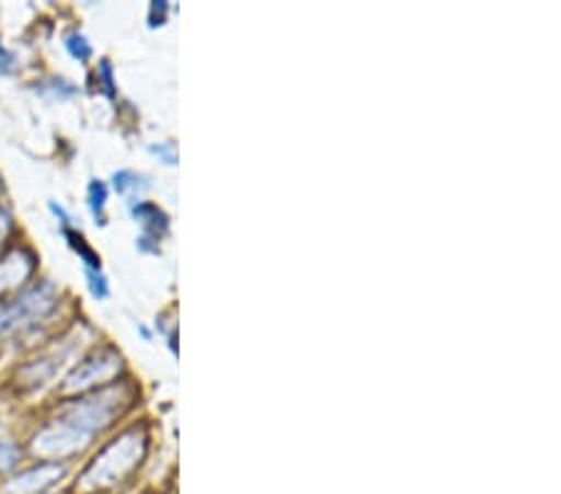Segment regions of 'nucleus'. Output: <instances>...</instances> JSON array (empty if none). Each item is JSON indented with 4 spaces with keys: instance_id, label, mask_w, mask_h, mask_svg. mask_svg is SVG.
<instances>
[{
    "instance_id": "nucleus-1",
    "label": "nucleus",
    "mask_w": 561,
    "mask_h": 494,
    "mask_svg": "<svg viewBox=\"0 0 561 494\" xmlns=\"http://www.w3.org/2000/svg\"><path fill=\"white\" fill-rule=\"evenodd\" d=\"M128 404L125 388H105L68 404L60 415L33 437V452L48 462H60L78 455L101 435Z\"/></svg>"
},
{
    "instance_id": "nucleus-2",
    "label": "nucleus",
    "mask_w": 561,
    "mask_h": 494,
    "mask_svg": "<svg viewBox=\"0 0 561 494\" xmlns=\"http://www.w3.org/2000/svg\"><path fill=\"white\" fill-rule=\"evenodd\" d=\"M145 449H148V437H145L142 429L133 427L128 433H123L111 445L103 447L95 455V460L85 467V472L78 480V490L103 492L121 484L128 474L138 470Z\"/></svg>"
},
{
    "instance_id": "nucleus-3",
    "label": "nucleus",
    "mask_w": 561,
    "mask_h": 494,
    "mask_svg": "<svg viewBox=\"0 0 561 494\" xmlns=\"http://www.w3.org/2000/svg\"><path fill=\"white\" fill-rule=\"evenodd\" d=\"M58 308V290L56 285L43 280L38 285L18 295L11 302L0 305V337L13 335V332L33 325L48 318Z\"/></svg>"
},
{
    "instance_id": "nucleus-4",
    "label": "nucleus",
    "mask_w": 561,
    "mask_h": 494,
    "mask_svg": "<svg viewBox=\"0 0 561 494\" xmlns=\"http://www.w3.org/2000/svg\"><path fill=\"white\" fill-rule=\"evenodd\" d=\"M121 370H123V359L115 349L111 347L95 349L93 355L80 359L76 370L66 377V382H62V392L66 394L85 392L90 388H95V384H105L107 380H113Z\"/></svg>"
},
{
    "instance_id": "nucleus-5",
    "label": "nucleus",
    "mask_w": 561,
    "mask_h": 494,
    "mask_svg": "<svg viewBox=\"0 0 561 494\" xmlns=\"http://www.w3.org/2000/svg\"><path fill=\"white\" fill-rule=\"evenodd\" d=\"M62 478H66V467L58 462H43L38 467H31V470L21 472L18 478L8 480L3 487H0V494H45Z\"/></svg>"
},
{
    "instance_id": "nucleus-6",
    "label": "nucleus",
    "mask_w": 561,
    "mask_h": 494,
    "mask_svg": "<svg viewBox=\"0 0 561 494\" xmlns=\"http://www.w3.org/2000/svg\"><path fill=\"white\" fill-rule=\"evenodd\" d=\"M130 215H133V220H138L142 228V235L138 240L140 253H158V240L165 235L170 228L168 215L162 212L158 205L145 203V200H140V203L135 200L130 205Z\"/></svg>"
},
{
    "instance_id": "nucleus-7",
    "label": "nucleus",
    "mask_w": 561,
    "mask_h": 494,
    "mask_svg": "<svg viewBox=\"0 0 561 494\" xmlns=\"http://www.w3.org/2000/svg\"><path fill=\"white\" fill-rule=\"evenodd\" d=\"M33 269H35V257L31 250L25 248H15L0 260V300L28 280Z\"/></svg>"
},
{
    "instance_id": "nucleus-8",
    "label": "nucleus",
    "mask_w": 561,
    "mask_h": 494,
    "mask_svg": "<svg viewBox=\"0 0 561 494\" xmlns=\"http://www.w3.org/2000/svg\"><path fill=\"white\" fill-rule=\"evenodd\" d=\"M60 230H62V238L68 240V245L76 250L80 260H83L85 269H101V257L95 255V250L88 245L85 238L80 235V232H76L72 228H60Z\"/></svg>"
},
{
    "instance_id": "nucleus-9",
    "label": "nucleus",
    "mask_w": 561,
    "mask_h": 494,
    "mask_svg": "<svg viewBox=\"0 0 561 494\" xmlns=\"http://www.w3.org/2000/svg\"><path fill=\"white\" fill-rule=\"evenodd\" d=\"M105 205H107V187L103 180H90L88 185V208L93 212V218L105 225Z\"/></svg>"
},
{
    "instance_id": "nucleus-10",
    "label": "nucleus",
    "mask_w": 561,
    "mask_h": 494,
    "mask_svg": "<svg viewBox=\"0 0 561 494\" xmlns=\"http://www.w3.org/2000/svg\"><path fill=\"white\" fill-rule=\"evenodd\" d=\"M113 185L121 195H128L145 191V187H148V177L133 173V170H121V173L113 175Z\"/></svg>"
},
{
    "instance_id": "nucleus-11",
    "label": "nucleus",
    "mask_w": 561,
    "mask_h": 494,
    "mask_svg": "<svg viewBox=\"0 0 561 494\" xmlns=\"http://www.w3.org/2000/svg\"><path fill=\"white\" fill-rule=\"evenodd\" d=\"M66 50L78 62H88L90 56H93V45L88 43V38H85L83 33H70L68 38H66Z\"/></svg>"
},
{
    "instance_id": "nucleus-12",
    "label": "nucleus",
    "mask_w": 561,
    "mask_h": 494,
    "mask_svg": "<svg viewBox=\"0 0 561 494\" xmlns=\"http://www.w3.org/2000/svg\"><path fill=\"white\" fill-rule=\"evenodd\" d=\"M85 277H88L90 295H93L95 300H107V295H111V285H107V277L103 275V269H85Z\"/></svg>"
},
{
    "instance_id": "nucleus-13",
    "label": "nucleus",
    "mask_w": 561,
    "mask_h": 494,
    "mask_svg": "<svg viewBox=\"0 0 561 494\" xmlns=\"http://www.w3.org/2000/svg\"><path fill=\"white\" fill-rule=\"evenodd\" d=\"M18 462H21V449L13 443H0V474L11 472Z\"/></svg>"
},
{
    "instance_id": "nucleus-14",
    "label": "nucleus",
    "mask_w": 561,
    "mask_h": 494,
    "mask_svg": "<svg viewBox=\"0 0 561 494\" xmlns=\"http://www.w3.org/2000/svg\"><path fill=\"white\" fill-rule=\"evenodd\" d=\"M150 152H156L158 158L165 160V165H175L178 163V152L173 142H158V146H152Z\"/></svg>"
},
{
    "instance_id": "nucleus-15",
    "label": "nucleus",
    "mask_w": 561,
    "mask_h": 494,
    "mask_svg": "<svg viewBox=\"0 0 561 494\" xmlns=\"http://www.w3.org/2000/svg\"><path fill=\"white\" fill-rule=\"evenodd\" d=\"M101 80H103V90L107 97H115V80H113V66L107 60H101Z\"/></svg>"
},
{
    "instance_id": "nucleus-16",
    "label": "nucleus",
    "mask_w": 561,
    "mask_h": 494,
    "mask_svg": "<svg viewBox=\"0 0 561 494\" xmlns=\"http://www.w3.org/2000/svg\"><path fill=\"white\" fill-rule=\"evenodd\" d=\"M165 13H168L165 0H158V3H152V8H150V25H152V28L165 23Z\"/></svg>"
},
{
    "instance_id": "nucleus-17",
    "label": "nucleus",
    "mask_w": 561,
    "mask_h": 494,
    "mask_svg": "<svg viewBox=\"0 0 561 494\" xmlns=\"http://www.w3.org/2000/svg\"><path fill=\"white\" fill-rule=\"evenodd\" d=\"M48 208H50V212L56 215L58 218V222H60V228H70V222H72V218L70 215L66 212V208H62V205H58V203H48Z\"/></svg>"
},
{
    "instance_id": "nucleus-18",
    "label": "nucleus",
    "mask_w": 561,
    "mask_h": 494,
    "mask_svg": "<svg viewBox=\"0 0 561 494\" xmlns=\"http://www.w3.org/2000/svg\"><path fill=\"white\" fill-rule=\"evenodd\" d=\"M13 62H15L13 53H11V50H5V48H3V43H0V73H11V70H13Z\"/></svg>"
},
{
    "instance_id": "nucleus-19",
    "label": "nucleus",
    "mask_w": 561,
    "mask_h": 494,
    "mask_svg": "<svg viewBox=\"0 0 561 494\" xmlns=\"http://www.w3.org/2000/svg\"><path fill=\"white\" fill-rule=\"evenodd\" d=\"M11 230H13L11 215H8L5 210H0V242H3L8 235H11Z\"/></svg>"
}]
</instances>
